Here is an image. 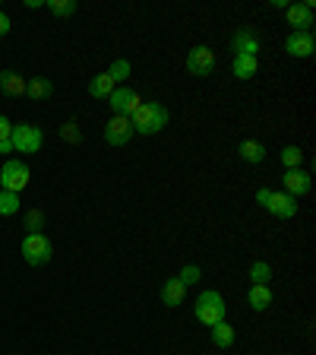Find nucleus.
<instances>
[{
    "label": "nucleus",
    "instance_id": "9d476101",
    "mask_svg": "<svg viewBox=\"0 0 316 355\" xmlns=\"http://www.w3.org/2000/svg\"><path fill=\"white\" fill-rule=\"evenodd\" d=\"M285 51L291 54V58H313L316 51V35L313 29H304V32H291V35L285 38Z\"/></svg>",
    "mask_w": 316,
    "mask_h": 355
},
{
    "label": "nucleus",
    "instance_id": "9b49d317",
    "mask_svg": "<svg viewBox=\"0 0 316 355\" xmlns=\"http://www.w3.org/2000/svg\"><path fill=\"white\" fill-rule=\"evenodd\" d=\"M259 48H263V42H259V35H257V29H253V26H243V29H237L234 35H231V51H234V54L257 58Z\"/></svg>",
    "mask_w": 316,
    "mask_h": 355
},
{
    "label": "nucleus",
    "instance_id": "7c9ffc66",
    "mask_svg": "<svg viewBox=\"0 0 316 355\" xmlns=\"http://www.w3.org/2000/svg\"><path fill=\"white\" fill-rule=\"evenodd\" d=\"M10 29H13V19H10L3 10H0V38H7L10 35Z\"/></svg>",
    "mask_w": 316,
    "mask_h": 355
},
{
    "label": "nucleus",
    "instance_id": "b1692460",
    "mask_svg": "<svg viewBox=\"0 0 316 355\" xmlns=\"http://www.w3.org/2000/svg\"><path fill=\"white\" fill-rule=\"evenodd\" d=\"M130 70H133V67H130V60H127V58H118V60H111V67H108V70H104V73H108L111 80L118 83V86H124V80H127V76H130Z\"/></svg>",
    "mask_w": 316,
    "mask_h": 355
},
{
    "label": "nucleus",
    "instance_id": "39448f33",
    "mask_svg": "<svg viewBox=\"0 0 316 355\" xmlns=\"http://www.w3.org/2000/svg\"><path fill=\"white\" fill-rule=\"evenodd\" d=\"M32 181V171L26 162H19V159H7L3 162V168H0V187L10 193H22L26 187H29Z\"/></svg>",
    "mask_w": 316,
    "mask_h": 355
},
{
    "label": "nucleus",
    "instance_id": "dca6fc26",
    "mask_svg": "<svg viewBox=\"0 0 316 355\" xmlns=\"http://www.w3.org/2000/svg\"><path fill=\"white\" fill-rule=\"evenodd\" d=\"M237 153H241V159L247 165H259V162H266L269 149H266V143H259V140H243L241 146H237Z\"/></svg>",
    "mask_w": 316,
    "mask_h": 355
},
{
    "label": "nucleus",
    "instance_id": "2f4dec72",
    "mask_svg": "<svg viewBox=\"0 0 316 355\" xmlns=\"http://www.w3.org/2000/svg\"><path fill=\"white\" fill-rule=\"evenodd\" d=\"M0 153H13V143L3 140V143H0Z\"/></svg>",
    "mask_w": 316,
    "mask_h": 355
},
{
    "label": "nucleus",
    "instance_id": "0eeeda50",
    "mask_svg": "<svg viewBox=\"0 0 316 355\" xmlns=\"http://www.w3.org/2000/svg\"><path fill=\"white\" fill-rule=\"evenodd\" d=\"M108 105H111V111H114V114H120V118H130L133 111L142 105V98H140V92H136V89L118 86V89H114V92L108 96Z\"/></svg>",
    "mask_w": 316,
    "mask_h": 355
},
{
    "label": "nucleus",
    "instance_id": "a211bd4d",
    "mask_svg": "<svg viewBox=\"0 0 316 355\" xmlns=\"http://www.w3.org/2000/svg\"><path fill=\"white\" fill-rule=\"evenodd\" d=\"M209 333H212V343H215L219 349H231V346H234V340H237L234 327H231L228 320H221V324L209 327Z\"/></svg>",
    "mask_w": 316,
    "mask_h": 355
},
{
    "label": "nucleus",
    "instance_id": "cd10ccee",
    "mask_svg": "<svg viewBox=\"0 0 316 355\" xmlns=\"http://www.w3.org/2000/svg\"><path fill=\"white\" fill-rule=\"evenodd\" d=\"M60 140L64 143H82V130L76 121H66L64 127H60Z\"/></svg>",
    "mask_w": 316,
    "mask_h": 355
},
{
    "label": "nucleus",
    "instance_id": "aec40b11",
    "mask_svg": "<svg viewBox=\"0 0 316 355\" xmlns=\"http://www.w3.org/2000/svg\"><path fill=\"white\" fill-rule=\"evenodd\" d=\"M26 96H29L32 102H44V98L54 96V83L44 80V76H35V80H29V86H26Z\"/></svg>",
    "mask_w": 316,
    "mask_h": 355
},
{
    "label": "nucleus",
    "instance_id": "4468645a",
    "mask_svg": "<svg viewBox=\"0 0 316 355\" xmlns=\"http://www.w3.org/2000/svg\"><path fill=\"white\" fill-rule=\"evenodd\" d=\"M26 86H29V80L19 76L16 70H3V73H0V92H3V96L19 98V96H26Z\"/></svg>",
    "mask_w": 316,
    "mask_h": 355
},
{
    "label": "nucleus",
    "instance_id": "f8f14e48",
    "mask_svg": "<svg viewBox=\"0 0 316 355\" xmlns=\"http://www.w3.org/2000/svg\"><path fill=\"white\" fill-rule=\"evenodd\" d=\"M130 140H133L130 118H120V114H114V118L104 124V143H108V146H127Z\"/></svg>",
    "mask_w": 316,
    "mask_h": 355
},
{
    "label": "nucleus",
    "instance_id": "4be33fe9",
    "mask_svg": "<svg viewBox=\"0 0 316 355\" xmlns=\"http://www.w3.org/2000/svg\"><path fill=\"white\" fill-rule=\"evenodd\" d=\"M247 276H250L253 286H269V279H272V263H266V260H253L250 270H247Z\"/></svg>",
    "mask_w": 316,
    "mask_h": 355
},
{
    "label": "nucleus",
    "instance_id": "c756f323",
    "mask_svg": "<svg viewBox=\"0 0 316 355\" xmlns=\"http://www.w3.org/2000/svg\"><path fill=\"white\" fill-rule=\"evenodd\" d=\"M10 133H13V124H10L7 114H0V143L10 140Z\"/></svg>",
    "mask_w": 316,
    "mask_h": 355
},
{
    "label": "nucleus",
    "instance_id": "c85d7f7f",
    "mask_svg": "<svg viewBox=\"0 0 316 355\" xmlns=\"http://www.w3.org/2000/svg\"><path fill=\"white\" fill-rule=\"evenodd\" d=\"M44 229V213L41 209H29L26 213V232H41Z\"/></svg>",
    "mask_w": 316,
    "mask_h": 355
},
{
    "label": "nucleus",
    "instance_id": "20e7f679",
    "mask_svg": "<svg viewBox=\"0 0 316 355\" xmlns=\"http://www.w3.org/2000/svg\"><path fill=\"white\" fill-rule=\"evenodd\" d=\"M22 257H26L29 266L51 263L54 248H51V241H48V235H44V232H26V238H22Z\"/></svg>",
    "mask_w": 316,
    "mask_h": 355
},
{
    "label": "nucleus",
    "instance_id": "412c9836",
    "mask_svg": "<svg viewBox=\"0 0 316 355\" xmlns=\"http://www.w3.org/2000/svg\"><path fill=\"white\" fill-rule=\"evenodd\" d=\"M253 311H269L272 308V288L269 286H250V295H247Z\"/></svg>",
    "mask_w": 316,
    "mask_h": 355
},
{
    "label": "nucleus",
    "instance_id": "a878e982",
    "mask_svg": "<svg viewBox=\"0 0 316 355\" xmlns=\"http://www.w3.org/2000/svg\"><path fill=\"white\" fill-rule=\"evenodd\" d=\"M19 213V193L0 191V216H16Z\"/></svg>",
    "mask_w": 316,
    "mask_h": 355
},
{
    "label": "nucleus",
    "instance_id": "bb28decb",
    "mask_svg": "<svg viewBox=\"0 0 316 355\" xmlns=\"http://www.w3.org/2000/svg\"><path fill=\"white\" fill-rule=\"evenodd\" d=\"M177 279H180V282H184L187 288H190V286H196V282L203 279V270H199L196 263H187L184 270H180V273H177Z\"/></svg>",
    "mask_w": 316,
    "mask_h": 355
},
{
    "label": "nucleus",
    "instance_id": "ddd939ff",
    "mask_svg": "<svg viewBox=\"0 0 316 355\" xmlns=\"http://www.w3.org/2000/svg\"><path fill=\"white\" fill-rule=\"evenodd\" d=\"M285 193H291V197H307L310 191H313V178H310V171H304V168H288L285 171Z\"/></svg>",
    "mask_w": 316,
    "mask_h": 355
},
{
    "label": "nucleus",
    "instance_id": "6ab92c4d",
    "mask_svg": "<svg viewBox=\"0 0 316 355\" xmlns=\"http://www.w3.org/2000/svg\"><path fill=\"white\" fill-rule=\"evenodd\" d=\"M114 89H118V83L111 80L108 73H95L92 80H89V96L92 98H108Z\"/></svg>",
    "mask_w": 316,
    "mask_h": 355
},
{
    "label": "nucleus",
    "instance_id": "7ed1b4c3",
    "mask_svg": "<svg viewBox=\"0 0 316 355\" xmlns=\"http://www.w3.org/2000/svg\"><path fill=\"white\" fill-rule=\"evenodd\" d=\"M257 203L266 213L279 216V219H295L297 216V200L285 191H269V187H259L257 191Z\"/></svg>",
    "mask_w": 316,
    "mask_h": 355
},
{
    "label": "nucleus",
    "instance_id": "393cba45",
    "mask_svg": "<svg viewBox=\"0 0 316 355\" xmlns=\"http://www.w3.org/2000/svg\"><path fill=\"white\" fill-rule=\"evenodd\" d=\"M279 159H281V165H285V168H301L304 149H301V146H285V149L279 153Z\"/></svg>",
    "mask_w": 316,
    "mask_h": 355
},
{
    "label": "nucleus",
    "instance_id": "1a4fd4ad",
    "mask_svg": "<svg viewBox=\"0 0 316 355\" xmlns=\"http://www.w3.org/2000/svg\"><path fill=\"white\" fill-rule=\"evenodd\" d=\"M285 16H288V26H291V32H304V29H313L316 3H313V0H304V3H288Z\"/></svg>",
    "mask_w": 316,
    "mask_h": 355
},
{
    "label": "nucleus",
    "instance_id": "6e6552de",
    "mask_svg": "<svg viewBox=\"0 0 316 355\" xmlns=\"http://www.w3.org/2000/svg\"><path fill=\"white\" fill-rule=\"evenodd\" d=\"M215 70V51L209 44H196L190 54H187V73L190 76H209Z\"/></svg>",
    "mask_w": 316,
    "mask_h": 355
},
{
    "label": "nucleus",
    "instance_id": "5701e85b",
    "mask_svg": "<svg viewBox=\"0 0 316 355\" xmlns=\"http://www.w3.org/2000/svg\"><path fill=\"white\" fill-rule=\"evenodd\" d=\"M48 13L57 16V19H70L76 13V0H44Z\"/></svg>",
    "mask_w": 316,
    "mask_h": 355
},
{
    "label": "nucleus",
    "instance_id": "f3484780",
    "mask_svg": "<svg viewBox=\"0 0 316 355\" xmlns=\"http://www.w3.org/2000/svg\"><path fill=\"white\" fill-rule=\"evenodd\" d=\"M259 70V60L257 58H247V54H234V60H231V73L237 76V80H253Z\"/></svg>",
    "mask_w": 316,
    "mask_h": 355
},
{
    "label": "nucleus",
    "instance_id": "f03ea898",
    "mask_svg": "<svg viewBox=\"0 0 316 355\" xmlns=\"http://www.w3.org/2000/svg\"><path fill=\"white\" fill-rule=\"evenodd\" d=\"M193 314H196V320L203 327H215V324H221V320H225V314H228V304H225L221 292H215V288H206V292H199V295H196Z\"/></svg>",
    "mask_w": 316,
    "mask_h": 355
},
{
    "label": "nucleus",
    "instance_id": "2eb2a0df",
    "mask_svg": "<svg viewBox=\"0 0 316 355\" xmlns=\"http://www.w3.org/2000/svg\"><path fill=\"white\" fill-rule=\"evenodd\" d=\"M184 298H187V286L177 279V276L162 286V304L165 308H177V304H184Z\"/></svg>",
    "mask_w": 316,
    "mask_h": 355
},
{
    "label": "nucleus",
    "instance_id": "423d86ee",
    "mask_svg": "<svg viewBox=\"0 0 316 355\" xmlns=\"http://www.w3.org/2000/svg\"><path fill=\"white\" fill-rule=\"evenodd\" d=\"M10 143H13V153L32 155V153H38V149H41L44 133H41V127H35V124H13Z\"/></svg>",
    "mask_w": 316,
    "mask_h": 355
},
{
    "label": "nucleus",
    "instance_id": "f257e3e1",
    "mask_svg": "<svg viewBox=\"0 0 316 355\" xmlns=\"http://www.w3.org/2000/svg\"><path fill=\"white\" fill-rule=\"evenodd\" d=\"M171 114L162 102H142L140 108L130 114V124H133V133H142V137H155L168 127Z\"/></svg>",
    "mask_w": 316,
    "mask_h": 355
}]
</instances>
